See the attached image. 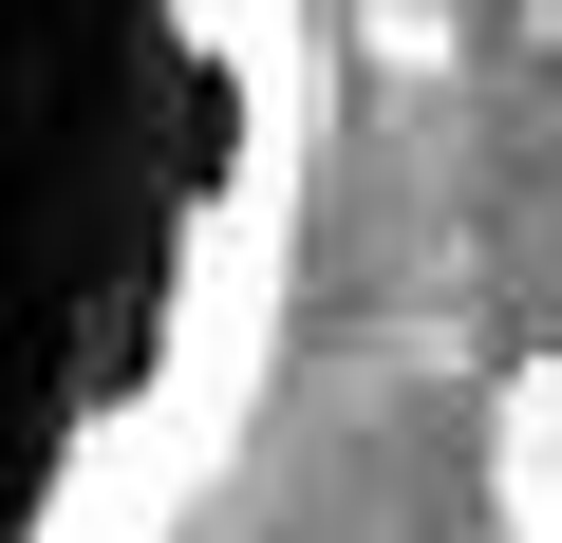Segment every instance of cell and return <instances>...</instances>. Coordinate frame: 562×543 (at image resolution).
<instances>
[{"mask_svg": "<svg viewBox=\"0 0 562 543\" xmlns=\"http://www.w3.org/2000/svg\"><path fill=\"white\" fill-rule=\"evenodd\" d=\"M301 0H0V543H188L301 262Z\"/></svg>", "mask_w": 562, "mask_h": 543, "instance_id": "obj_1", "label": "cell"}, {"mask_svg": "<svg viewBox=\"0 0 562 543\" xmlns=\"http://www.w3.org/2000/svg\"><path fill=\"white\" fill-rule=\"evenodd\" d=\"M487 506H506V543H562V319H543V338H525V375H506Z\"/></svg>", "mask_w": 562, "mask_h": 543, "instance_id": "obj_2", "label": "cell"}]
</instances>
